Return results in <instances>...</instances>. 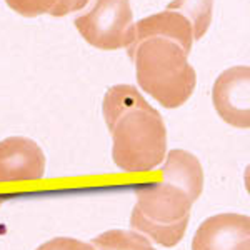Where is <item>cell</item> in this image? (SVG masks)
<instances>
[{"label": "cell", "instance_id": "1", "mask_svg": "<svg viewBox=\"0 0 250 250\" xmlns=\"http://www.w3.org/2000/svg\"><path fill=\"white\" fill-rule=\"evenodd\" d=\"M204 190L199 159L185 150H170L162 167V180L137 190L130 225L135 232L164 247L184 239L192 205Z\"/></svg>", "mask_w": 250, "mask_h": 250}, {"label": "cell", "instance_id": "2", "mask_svg": "<svg viewBox=\"0 0 250 250\" xmlns=\"http://www.w3.org/2000/svg\"><path fill=\"white\" fill-rule=\"evenodd\" d=\"M104 119L112 135V159L124 172H148L164 162L167 128L162 115L132 85L105 92Z\"/></svg>", "mask_w": 250, "mask_h": 250}, {"label": "cell", "instance_id": "3", "mask_svg": "<svg viewBox=\"0 0 250 250\" xmlns=\"http://www.w3.org/2000/svg\"><path fill=\"white\" fill-rule=\"evenodd\" d=\"M128 55L135 63V75L140 88L165 108L184 105L195 90L197 75L188 63V55L177 42L164 37H152Z\"/></svg>", "mask_w": 250, "mask_h": 250}, {"label": "cell", "instance_id": "4", "mask_svg": "<svg viewBox=\"0 0 250 250\" xmlns=\"http://www.w3.org/2000/svg\"><path fill=\"white\" fill-rule=\"evenodd\" d=\"M134 25L130 0H95L90 12L75 19L79 34L102 50L130 47L135 39Z\"/></svg>", "mask_w": 250, "mask_h": 250}, {"label": "cell", "instance_id": "5", "mask_svg": "<svg viewBox=\"0 0 250 250\" xmlns=\"http://www.w3.org/2000/svg\"><path fill=\"white\" fill-rule=\"evenodd\" d=\"M250 68L235 65L222 72L212 88L217 114L237 128L250 127Z\"/></svg>", "mask_w": 250, "mask_h": 250}, {"label": "cell", "instance_id": "6", "mask_svg": "<svg viewBox=\"0 0 250 250\" xmlns=\"http://www.w3.org/2000/svg\"><path fill=\"white\" fill-rule=\"evenodd\" d=\"M192 250H250V220L242 213H219L199 225Z\"/></svg>", "mask_w": 250, "mask_h": 250}, {"label": "cell", "instance_id": "7", "mask_svg": "<svg viewBox=\"0 0 250 250\" xmlns=\"http://www.w3.org/2000/svg\"><path fill=\"white\" fill-rule=\"evenodd\" d=\"M45 173V155L34 140L9 137L0 142V184L32 182Z\"/></svg>", "mask_w": 250, "mask_h": 250}, {"label": "cell", "instance_id": "8", "mask_svg": "<svg viewBox=\"0 0 250 250\" xmlns=\"http://www.w3.org/2000/svg\"><path fill=\"white\" fill-rule=\"evenodd\" d=\"M135 39L134 43L128 47V50L135 48L140 42L152 37H164L177 42L184 48L185 54H190L193 43V32L192 25L184 15L175 10H164L154 14L150 17H145L134 25Z\"/></svg>", "mask_w": 250, "mask_h": 250}, {"label": "cell", "instance_id": "9", "mask_svg": "<svg viewBox=\"0 0 250 250\" xmlns=\"http://www.w3.org/2000/svg\"><path fill=\"white\" fill-rule=\"evenodd\" d=\"M167 10H175L184 15L192 25L193 40H200L210 27L213 0H172Z\"/></svg>", "mask_w": 250, "mask_h": 250}, {"label": "cell", "instance_id": "10", "mask_svg": "<svg viewBox=\"0 0 250 250\" xmlns=\"http://www.w3.org/2000/svg\"><path fill=\"white\" fill-rule=\"evenodd\" d=\"M95 250H157L150 239L132 230H107L90 242Z\"/></svg>", "mask_w": 250, "mask_h": 250}, {"label": "cell", "instance_id": "11", "mask_svg": "<svg viewBox=\"0 0 250 250\" xmlns=\"http://www.w3.org/2000/svg\"><path fill=\"white\" fill-rule=\"evenodd\" d=\"M5 2L14 12L32 19L42 14H48L57 0H5Z\"/></svg>", "mask_w": 250, "mask_h": 250}, {"label": "cell", "instance_id": "12", "mask_svg": "<svg viewBox=\"0 0 250 250\" xmlns=\"http://www.w3.org/2000/svg\"><path fill=\"white\" fill-rule=\"evenodd\" d=\"M37 250H95L94 245L87 242L70 239V237H57L42 244Z\"/></svg>", "mask_w": 250, "mask_h": 250}, {"label": "cell", "instance_id": "13", "mask_svg": "<svg viewBox=\"0 0 250 250\" xmlns=\"http://www.w3.org/2000/svg\"><path fill=\"white\" fill-rule=\"evenodd\" d=\"M88 3V0H57L48 14L52 17H65L68 14H74L80 9H83Z\"/></svg>", "mask_w": 250, "mask_h": 250}]
</instances>
